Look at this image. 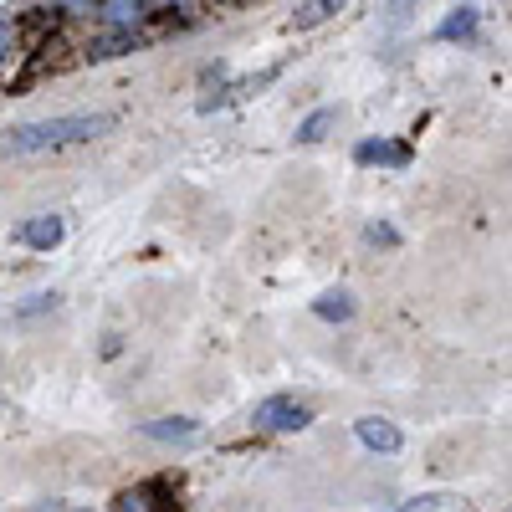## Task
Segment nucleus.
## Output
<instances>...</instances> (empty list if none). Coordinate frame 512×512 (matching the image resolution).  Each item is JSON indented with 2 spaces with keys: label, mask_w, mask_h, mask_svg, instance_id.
<instances>
[{
  "label": "nucleus",
  "mask_w": 512,
  "mask_h": 512,
  "mask_svg": "<svg viewBox=\"0 0 512 512\" xmlns=\"http://www.w3.org/2000/svg\"><path fill=\"white\" fill-rule=\"evenodd\" d=\"M118 118L113 113H62V118H41V123H21L6 134V154H47V149H67V144H88L103 139Z\"/></svg>",
  "instance_id": "f257e3e1"
},
{
  "label": "nucleus",
  "mask_w": 512,
  "mask_h": 512,
  "mask_svg": "<svg viewBox=\"0 0 512 512\" xmlns=\"http://www.w3.org/2000/svg\"><path fill=\"white\" fill-rule=\"evenodd\" d=\"M251 425H256V431H267V436L308 431V425H313V405H308V400H297V395H267V400H256Z\"/></svg>",
  "instance_id": "f03ea898"
},
{
  "label": "nucleus",
  "mask_w": 512,
  "mask_h": 512,
  "mask_svg": "<svg viewBox=\"0 0 512 512\" xmlns=\"http://www.w3.org/2000/svg\"><path fill=\"white\" fill-rule=\"evenodd\" d=\"M354 436H359V446L374 451V456H395V451L405 446L400 425L384 420V415H359V420H354Z\"/></svg>",
  "instance_id": "7ed1b4c3"
},
{
  "label": "nucleus",
  "mask_w": 512,
  "mask_h": 512,
  "mask_svg": "<svg viewBox=\"0 0 512 512\" xmlns=\"http://www.w3.org/2000/svg\"><path fill=\"white\" fill-rule=\"evenodd\" d=\"M21 246H31V251H52V246H62V236H67V221L57 216V210H41V216H31V221H21Z\"/></svg>",
  "instance_id": "20e7f679"
},
{
  "label": "nucleus",
  "mask_w": 512,
  "mask_h": 512,
  "mask_svg": "<svg viewBox=\"0 0 512 512\" xmlns=\"http://www.w3.org/2000/svg\"><path fill=\"white\" fill-rule=\"evenodd\" d=\"M154 6H144V0H103V6H93V21H103L108 31H134L139 21H149Z\"/></svg>",
  "instance_id": "39448f33"
},
{
  "label": "nucleus",
  "mask_w": 512,
  "mask_h": 512,
  "mask_svg": "<svg viewBox=\"0 0 512 512\" xmlns=\"http://www.w3.org/2000/svg\"><path fill=\"white\" fill-rule=\"evenodd\" d=\"M113 512H180V502H164V482H144V487L118 492Z\"/></svg>",
  "instance_id": "423d86ee"
},
{
  "label": "nucleus",
  "mask_w": 512,
  "mask_h": 512,
  "mask_svg": "<svg viewBox=\"0 0 512 512\" xmlns=\"http://www.w3.org/2000/svg\"><path fill=\"white\" fill-rule=\"evenodd\" d=\"M139 436H149V441H164V446H175V441H195V436H200V420H185V415L139 420Z\"/></svg>",
  "instance_id": "0eeeda50"
},
{
  "label": "nucleus",
  "mask_w": 512,
  "mask_h": 512,
  "mask_svg": "<svg viewBox=\"0 0 512 512\" xmlns=\"http://www.w3.org/2000/svg\"><path fill=\"white\" fill-rule=\"evenodd\" d=\"M354 154H359V164H390V169H400V164L410 159L405 144H384V139H369V144H359Z\"/></svg>",
  "instance_id": "6e6552de"
},
{
  "label": "nucleus",
  "mask_w": 512,
  "mask_h": 512,
  "mask_svg": "<svg viewBox=\"0 0 512 512\" xmlns=\"http://www.w3.org/2000/svg\"><path fill=\"white\" fill-rule=\"evenodd\" d=\"M313 313L328 318V323H349V318H354V297H349L344 287H333V292H323L318 303H313Z\"/></svg>",
  "instance_id": "1a4fd4ad"
},
{
  "label": "nucleus",
  "mask_w": 512,
  "mask_h": 512,
  "mask_svg": "<svg viewBox=\"0 0 512 512\" xmlns=\"http://www.w3.org/2000/svg\"><path fill=\"white\" fill-rule=\"evenodd\" d=\"M134 31H103V36H93L88 41V57L93 62H108V57H123V47H134Z\"/></svg>",
  "instance_id": "9d476101"
},
{
  "label": "nucleus",
  "mask_w": 512,
  "mask_h": 512,
  "mask_svg": "<svg viewBox=\"0 0 512 512\" xmlns=\"http://www.w3.org/2000/svg\"><path fill=\"white\" fill-rule=\"evenodd\" d=\"M477 21H482V11H477V6H456V11H451V16L441 21V31H436V36H441V41L472 36V31H477Z\"/></svg>",
  "instance_id": "9b49d317"
},
{
  "label": "nucleus",
  "mask_w": 512,
  "mask_h": 512,
  "mask_svg": "<svg viewBox=\"0 0 512 512\" xmlns=\"http://www.w3.org/2000/svg\"><path fill=\"white\" fill-rule=\"evenodd\" d=\"M338 123V108H318V113H308L303 123H297V144H318V139H328V128Z\"/></svg>",
  "instance_id": "f8f14e48"
},
{
  "label": "nucleus",
  "mask_w": 512,
  "mask_h": 512,
  "mask_svg": "<svg viewBox=\"0 0 512 512\" xmlns=\"http://www.w3.org/2000/svg\"><path fill=\"white\" fill-rule=\"evenodd\" d=\"M395 512H461V497H456V492H425V497L400 502Z\"/></svg>",
  "instance_id": "ddd939ff"
},
{
  "label": "nucleus",
  "mask_w": 512,
  "mask_h": 512,
  "mask_svg": "<svg viewBox=\"0 0 512 512\" xmlns=\"http://www.w3.org/2000/svg\"><path fill=\"white\" fill-rule=\"evenodd\" d=\"M16 57H21V26L0 16V72H6Z\"/></svg>",
  "instance_id": "4468645a"
},
{
  "label": "nucleus",
  "mask_w": 512,
  "mask_h": 512,
  "mask_svg": "<svg viewBox=\"0 0 512 512\" xmlns=\"http://www.w3.org/2000/svg\"><path fill=\"white\" fill-rule=\"evenodd\" d=\"M338 6L333 0H313V6H297V26H318V21H328Z\"/></svg>",
  "instance_id": "2eb2a0df"
},
{
  "label": "nucleus",
  "mask_w": 512,
  "mask_h": 512,
  "mask_svg": "<svg viewBox=\"0 0 512 512\" xmlns=\"http://www.w3.org/2000/svg\"><path fill=\"white\" fill-rule=\"evenodd\" d=\"M47 308H57V292H36L31 303H21V308H16V318H31V313H47Z\"/></svg>",
  "instance_id": "dca6fc26"
},
{
  "label": "nucleus",
  "mask_w": 512,
  "mask_h": 512,
  "mask_svg": "<svg viewBox=\"0 0 512 512\" xmlns=\"http://www.w3.org/2000/svg\"><path fill=\"white\" fill-rule=\"evenodd\" d=\"M364 241H369V246H395L400 236H395V226H369V231H364Z\"/></svg>",
  "instance_id": "f3484780"
}]
</instances>
